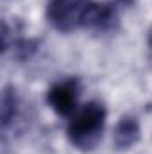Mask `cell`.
Segmentation results:
<instances>
[{"mask_svg": "<svg viewBox=\"0 0 152 154\" xmlns=\"http://www.w3.org/2000/svg\"><path fill=\"white\" fill-rule=\"evenodd\" d=\"M147 41H149V47L152 48V29L149 31V38H147Z\"/></svg>", "mask_w": 152, "mask_h": 154, "instance_id": "6", "label": "cell"}, {"mask_svg": "<svg viewBox=\"0 0 152 154\" xmlns=\"http://www.w3.org/2000/svg\"><path fill=\"white\" fill-rule=\"evenodd\" d=\"M47 20L61 32L77 29L109 31L116 25V11L113 5L95 0H50L47 5Z\"/></svg>", "mask_w": 152, "mask_h": 154, "instance_id": "1", "label": "cell"}, {"mask_svg": "<svg viewBox=\"0 0 152 154\" xmlns=\"http://www.w3.org/2000/svg\"><path fill=\"white\" fill-rule=\"evenodd\" d=\"M16 106H18V100H16V93L13 90H5L4 95H2V125L7 127L11 120H14L16 115Z\"/></svg>", "mask_w": 152, "mask_h": 154, "instance_id": "5", "label": "cell"}, {"mask_svg": "<svg viewBox=\"0 0 152 154\" xmlns=\"http://www.w3.org/2000/svg\"><path fill=\"white\" fill-rule=\"evenodd\" d=\"M116 2H123V4H129V2H132V0H116Z\"/></svg>", "mask_w": 152, "mask_h": 154, "instance_id": "7", "label": "cell"}, {"mask_svg": "<svg viewBox=\"0 0 152 154\" xmlns=\"http://www.w3.org/2000/svg\"><path fill=\"white\" fill-rule=\"evenodd\" d=\"M106 116V108L97 100L86 102L81 109H75L66 127V134L72 145L81 151H91L102 138Z\"/></svg>", "mask_w": 152, "mask_h": 154, "instance_id": "2", "label": "cell"}, {"mask_svg": "<svg viewBox=\"0 0 152 154\" xmlns=\"http://www.w3.org/2000/svg\"><path fill=\"white\" fill-rule=\"evenodd\" d=\"M140 140V124L134 116H122L113 133V143L118 151L131 149Z\"/></svg>", "mask_w": 152, "mask_h": 154, "instance_id": "4", "label": "cell"}, {"mask_svg": "<svg viewBox=\"0 0 152 154\" xmlns=\"http://www.w3.org/2000/svg\"><path fill=\"white\" fill-rule=\"evenodd\" d=\"M81 86L77 79H66L57 84H54L48 93H47V102L48 106L61 116L74 115L77 109V100H79Z\"/></svg>", "mask_w": 152, "mask_h": 154, "instance_id": "3", "label": "cell"}]
</instances>
